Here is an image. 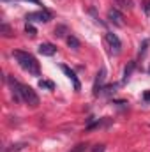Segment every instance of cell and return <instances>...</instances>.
Listing matches in <instances>:
<instances>
[{
	"instance_id": "4fadbf2b",
	"label": "cell",
	"mask_w": 150,
	"mask_h": 152,
	"mask_svg": "<svg viewBox=\"0 0 150 152\" xmlns=\"http://www.w3.org/2000/svg\"><path fill=\"white\" fill-rule=\"evenodd\" d=\"M115 4L120 9H131L133 7V0H115Z\"/></svg>"
},
{
	"instance_id": "ffe728a7",
	"label": "cell",
	"mask_w": 150,
	"mask_h": 152,
	"mask_svg": "<svg viewBox=\"0 0 150 152\" xmlns=\"http://www.w3.org/2000/svg\"><path fill=\"white\" fill-rule=\"evenodd\" d=\"M143 101L145 103H150V90H145L143 92Z\"/></svg>"
},
{
	"instance_id": "7a4b0ae2",
	"label": "cell",
	"mask_w": 150,
	"mask_h": 152,
	"mask_svg": "<svg viewBox=\"0 0 150 152\" xmlns=\"http://www.w3.org/2000/svg\"><path fill=\"white\" fill-rule=\"evenodd\" d=\"M12 57H14V58H16V62L21 66V69H25L28 75H32V76H39V75H41L39 62L36 60V57H34V55H30L28 51L14 50V51H12Z\"/></svg>"
},
{
	"instance_id": "d6986e66",
	"label": "cell",
	"mask_w": 150,
	"mask_h": 152,
	"mask_svg": "<svg viewBox=\"0 0 150 152\" xmlns=\"http://www.w3.org/2000/svg\"><path fill=\"white\" fill-rule=\"evenodd\" d=\"M141 7L147 14H150V0H141Z\"/></svg>"
},
{
	"instance_id": "2e32d148",
	"label": "cell",
	"mask_w": 150,
	"mask_h": 152,
	"mask_svg": "<svg viewBox=\"0 0 150 152\" xmlns=\"http://www.w3.org/2000/svg\"><path fill=\"white\" fill-rule=\"evenodd\" d=\"M115 90H117V85L113 83V85H106L104 88H103V92H106L108 96H111V94H115Z\"/></svg>"
},
{
	"instance_id": "30bf717a",
	"label": "cell",
	"mask_w": 150,
	"mask_h": 152,
	"mask_svg": "<svg viewBox=\"0 0 150 152\" xmlns=\"http://www.w3.org/2000/svg\"><path fill=\"white\" fill-rule=\"evenodd\" d=\"M0 34H2L4 37H11V36H12V30H11V27H9L5 21L0 25Z\"/></svg>"
},
{
	"instance_id": "44dd1931",
	"label": "cell",
	"mask_w": 150,
	"mask_h": 152,
	"mask_svg": "<svg viewBox=\"0 0 150 152\" xmlns=\"http://www.w3.org/2000/svg\"><path fill=\"white\" fill-rule=\"evenodd\" d=\"M92 152H104V145H95L92 149Z\"/></svg>"
},
{
	"instance_id": "52a82bcc",
	"label": "cell",
	"mask_w": 150,
	"mask_h": 152,
	"mask_svg": "<svg viewBox=\"0 0 150 152\" xmlns=\"http://www.w3.org/2000/svg\"><path fill=\"white\" fill-rule=\"evenodd\" d=\"M108 20L111 21L113 25H117V27H122L124 25V18H122V12L118 11V9H110L108 11Z\"/></svg>"
},
{
	"instance_id": "277c9868",
	"label": "cell",
	"mask_w": 150,
	"mask_h": 152,
	"mask_svg": "<svg viewBox=\"0 0 150 152\" xmlns=\"http://www.w3.org/2000/svg\"><path fill=\"white\" fill-rule=\"evenodd\" d=\"M104 39H106V42H108V46H110V51H111L113 55H118L120 50H122V42H120V39L117 37L115 34H111V32H108V34L104 36Z\"/></svg>"
},
{
	"instance_id": "6da1fadb",
	"label": "cell",
	"mask_w": 150,
	"mask_h": 152,
	"mask_svg": "<svg viewBox=\"0 0 150 152\" xmlns=\"http://www.w3.org/2000/svg\"><path fill=\"white\" fill-rule=\"evenodd\" d=\"M7 83L12 88V96H14V101L16 103H25V104H28L32 108L39 106V96L36 94V90L32 87L20 83L12 76H7Z\"/></svg>"
},
{
	"instance_id": "9c48e42d",
	"label": "cell",
	"mask_w": 150,
	"mask_h": 152,
	"mask_svg": "<svg viewBox=\"0 0 150 152\" xmlns=\"http://www.w3.org/2000/svg\"><path fill=\"white\" fill-rule=\"evenodd\" d=\"M134 67H136V62H129V66L124 69V81H127L131 75H133V71H134Z\"/></svg>"
},
{
	"instance_id": "3957f363",
	"label": "cell",
	"mask_w": 150,
	"mask_h": 152,
	"mask_svg": "<svg viewBox=\"0 0 150 152\" xmlns=\"http://www.w3.org/2000/svg\"><path fill=\"white\" fill-rule=\"evenodd\" d=\"M51 20V12L48 9H41V11H36V12H28L27 14V21H41V23H46Z\"/></svg>"
},
{
	"instance_id": "603a6c76",
	"label": "cell",
	"mask_w": 150,
	"mask_h": 152,
	"mask_svg": "<svg viewBox=\"0 0 150 152\" xmlns=\"http://www.w3.org/2000/svg\"><path fill=\"white\" fill-rule=\"evenodd\" d=\"M4 2H7V0H4Z\"/></svg>"
},
{
	"instance_id": "e0dca14e",
	"label": "cell",
	"mask_w": 150,
	"mask_h": 152,
	"mask_svg": "<svg viewBox=\"0 0 150 152\" xmlns=\"http://www.w3.org/2000/svg\"><path fill=\"white\" fill-rule=\"evenodd\" d=\"M87 147H88L87 143H79V145H76L71 152H85V151H87Z\"/></svg>"
},
{
	"instance_id": "8992f818",
	"label": "cell",
	"mask_w": 150,
	"mask_h": 152,
	"mask_svg": "<svg viewBox=\"0 0 150 152\" xmlns=\"http://www.w3.org/2000/svg\"><path fill=\"white\" fill-rule=\"evenodd\" d=\"M60 69L64 71V75H66L67 78H69V80H71V81H73V85H74V90H79V88H81V83H79V80H78V76H76V73H74V71H73L71 67L64 66V64L60 66Z\"/></svg>"
},
{
	"instance_id": "7c38bea8",
	"label": "cell",
	"mask_w": 150,
	"mask_h": 152,
	"mask_svg": "<svg viewBox=\"0 0 150 152\" xmlns=\"http://www.w3.org/2000/svg\"><path fill=\"white\" fill-rule=\"evenodd\" d=\"M66 34H67V27H66V25H58V27L55 28V34H53V36H57V37H66Z\"/></svg>"
},
{
	"instance_id": "5bb4252c",
	"label": "cell",
	"mask_w": 150,
	"mask_h": 152,
	"mask_svg": "<svg viewBox=\"0 0 150 152\" xmlns=\"http://www.w3.org/2000/svg\"><path fill=\"white\" fill-rule=\"evenodd\" d=\"M67 44H69V48H73V50H79V41H78L74 36H69V37H67Z\"/></svg>"
},
{
	"instance_id": "ac0fdd59",
	"label": "cell",
	"mask_w": 150,
	"mask_h": 152,
	"mask_svg": "<svg viewBox=\"0 0 150 152\" xmlns=\"http://www.w3.org/2000/svg\"><path fill=\"white\" fill-rule=\"evenodd\" d=\"M149 39H145V41H143V44H141V46H140V57H141V55H145V51H147V46H149Z\"/></svg>"
},
{
	"instance_id": "5b68a950",
	"label": "cell",
	"mask_w": 150,
	"mask_h": 152,
	"mask_svg": "<svg viewBox=\"0 0 150 152\" xmlns=\"http://www.w3.org/2000/svg\"><path fill=\"white\" fill-rule=\"evenodd\" d=\"M104 80H106V69L103 67L97 76H95V81H94V96H99V94H103V88H104Z\"/></svg>"
},
{
	"instance_id": "9a60e30c",
	"label": "cell",
	"mask_w": 150,
	"mask_h": 152,
	"mask_svg": "<svg viewBox=\"0 0 150 152\" xmlns=\"http://www.w3.org/2000/svg\"><path fill=\"white\" fill-rule=\"evenodd\" d=\"M39 87L41 88H48V90H53L55 88V85L51 81H48V80H39Z\"/></svg>"
},
{
	"instance_id": "ba28073f",
	"label": "cell",
	"mask_w": 150,
	"mask_h": 152,
	"mask_svg": "<svg viewBox=\"0 0 150 152\" xmlns=\"http://www.w3.org/2000/svg\"><path fill=\"white\" fill-rule=\"evenodd\" d=\"M39 53L44 57H51L57 53V46H53L51 42H42V44H39Z\"/></svg>"
},
{
	"instance_id": "7402d4cb",
	"label": "cell",
	"mask_w": 150,
	"mask_h": 152,
	"mask_svg": "<svg viewBox=\"0 0 150 152\" xmlns=\"http://www.w3.org/2000/svg\"><path fill=\"white\" fill-rule=\"evenodd\" d=\"M27 2H32V4H36V5H42L41 0H27Z\"/></svg>"
},
{
	"instance_id": "8fae6325",
	"label": "cell",
	"mask_w": 150,
	"mask_h": 152,
	"mask_svg": "<svg viewBox=\"0 0 150 152\" xmlns=\"http://www.w3.org/2000/svg\"><path fill=\"white\" fill-rule=\"evenodd\" d=\"M25 32H27L30 37H36V36H37V30H36V27H34L30 21H27V25H25Z\"/></svg>"
}]
</instances>
